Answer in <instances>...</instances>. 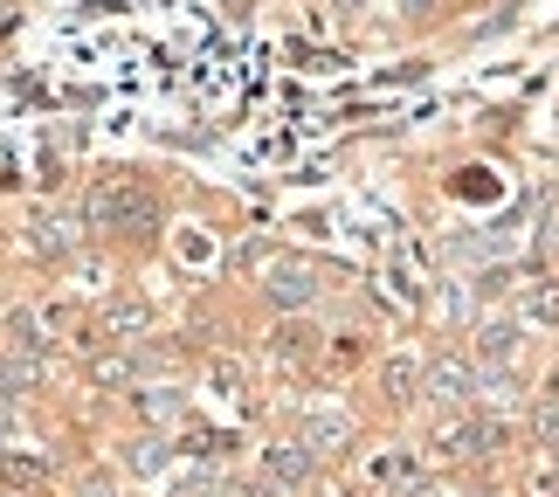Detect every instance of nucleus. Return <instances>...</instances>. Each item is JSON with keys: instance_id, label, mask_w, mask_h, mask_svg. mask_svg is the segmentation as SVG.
I'll return each instance as SVG.
<instances>
[{"instance_id": "f257e3e1", "label": "nucleus", "mask_w": 559, "mask_h": 497, "mask_svg": "<svg viewBox=\"0 0 559 497\" xmlns=\"http://www.w3.org/2000/svg\"><path fill=\"white\" fill-rule=\"evenodd\" d=\"M83 222L111 228V235H145L159 222V201H153V187H145L139 173H104L91 187V201H83Z\"/></svg>"}, {"instance_id": "f03ea898", "label": "nucleus", "mask_w": 559, "mask_h": 497, "mask_svg": "<svg viewBox=\"0 0 559 497\" xmlns=\"http://www.w3.org/2000/svg\"><path fill=\"white\" fill-rule=\"evenodd\" d=\"M263 477H270V490L297 497V490L311 484V449H305V442H276V449H263Z\"/></svg>"}, {"instance_id": "7ed1b4c3", "label": "nucleus", "mask_w": 559, "mask_h": 497, "mask_svg": "<svg viewBox=\"0 0 559 497\" xmlns=\"http://www.w3.org/2000/svg\"><path fill=\"white\" fill-rule=\"evenodd\" d=\"M145 318H153V311H145L139 297H118V305H104L97 326H83V345H104V339H139V332H145Z\"/></svg>"}, {"instance_id": "20e7f679", "label": "nucleus", "mask_w": 559, "mask_h": 497, "mask_svg": "<svg viewBox=\"0 0 559 497\" xmlns=\"http://www.w3.org/2000/svg\"><path fill=\"white\" fill-rule=\"evenodd\" d=\"M421 387H428V401H442V407H456L477 394V374H469L463 359H436V366H421Z\"/></svg>"}, {"instance_id": "39448f33", "label": "nucleus", "mask_w": 559, "mask_h": 497, "mask_svg": "<svg viewBox=\"0 0 559 497\" xmlns=\"http://www.w3.org/2000/svg\"><path fill=\"white\" fill-rule=\"evenodd\" d=\"M346 442H353V422L338 415V407H318V415H305V449H311V457H338Z\"/></svg>"}, {"instance_id": "423d86ee", "label": "nucleus", "mask_w": 559, "mask_h": 497, "mask_svg": "<svg viewBox=\"0 0 559 497\" xmlns=\"http://www.w3.org/2000/svg\"><path fill=\"white\" fill-rule=\"evenodd\" d=\"M380 394L394 401V407L415 401V394H421V359H415V353H394V359L380 366Z\"/></svg>"}, {"instance_id": "0eeeda50", "label": "nucleus", "mask_w": 559, "mask_h": 497, "mask_svg": "<svg viewBox=\"0 0 559 497\" xmlns=\"http://www.w3.org/2000/svg\"><path fill=\"white\" fill-rule=\"evenodd\" d=\"M270 297H276L284 311H297V305H311V297H318V276H311L305 263H276V276H270Z\"/></svg>"}, {"instance_id": "6e6552de", "label": "nucleus", "mask_w": 559, "mask_h": 497, "mask_svg": "<svg viewBox=\"0 0 559 497\" xmlns=\"http://www.w3.org/2000/svg\"><path fill=\"white\" fill-rule=\"evenodd\" d=\"M477 359L484 366H511V359H519V326H504V318L477 326Z\"/></svg>"}, {"instance_id": "1a4fd4ad", "label": "nucleus", "mask_w": 559, "mask_h": 497, "mask_svg": "<svg viewBox=\"0 0 559 497\" xmlns=\"http://www.w3.org/2000/svg\"><path fill=\"white\" fill-rule=\"evenodd\" d=\"M519 305H525V318H532V326H559V276H532Z\"/></svg>"}, {"instance_id": "9d476101", "label": "nucleus", "mask_w": 559, "mask_h": 497, "mask_svg": "<svg viewBox=\"0 0 559 497\" xmlns=\"http://www.w3.org/2000/svg\"><path fill=\"white\" fill-rule=\"evenodd\" d=\"M270 353H276V366H305V359H318V332L311 326H284L270 339Z\"/></svg>"}, {"instance_id": "9b49d317", "label": "nucleus", "mask_w": 559, "mask_h": 497, "mask_svg": "<svg viewBox=\"0 0 559 497\" xmlns=\"http://www.w3.org/2000/svg\"><path fill=\"white\" fill-rule=\"evenodd\" d=\"M76 222H62V214H41V222H35V235H28V242L41 249V256H62V249H76Z\"/></svg>"}, {"instance_id": "f8f14e48", "label": "nucleus", "mask_w": 559, "mask_h": 497, "mask_svg": "<svg viewBox=\"0 0 559 497\" xmlns=\"http://www.w3.org/2000/svg\"><path fill=\"white\" fill-rule=\"evenodd\" d=\"M41 477H49V463H41V457H0V490H35Z\"/></svg>"}, {"instance_id": "ddd939ff", "label": "nucleus", "mask_w": 559, "mask_h": 497, "mask_svg": "<svg viewBox=\"0 0 559 497\" xmlns=\"http://www.w3.org/2000/svg\"><path fill=\"white\" fill-rule=\"evenodd\" d=\"M139 415H145V422H159V428H166V422H180V394L153 387V394H139Z\"/></svg>"}, {"instance_id": "4468645a", "label": "nucleus", "mask_w": 559, "mask_h": 497, "mask_svg": "<svg viewBox=\"0 0 559 497\" xmlns=\"http://www.w3.org/2000/svg\"><path fill=\"white\" fill-rule=\"evenodd\" d=\"M124 463H132L139 477H153V470L166 463V442H159V436H145V442H132V457H124Z\"/></svg>"}, {"instance_id": "2eb2a0df", "label": "nucleus", "mask_w": 559, "mask_h": 497, "mask_svg": "<svg viewBox=\"0 0 559 497\" xmlns=\"http://www.w3.org/2000/svg\"><path fill=\"white\" fill-rule=\"evenodd\" d=\"M532 436H539L546 449H559V407H539V415H532Z\"/></svg>"}, {"instance_id": "dca6fc26", "label": "nucleus", "mask_w": 559, "mask_h": 497, "mask_svg": "<svg viewBox=\"0 0 559 497\" xmlns=\"http://www.w3.org/2000/svg\"><path fill=\"white\" fill-rule=\"evenodd\" d=\"M214 387H222V394L235 401V394H242V374H235V366H228V359H214Z\"/></svg>"}, {"instance_id": "f3484780", "label": "nucleus", "mask_w": 559, "mask_h": 497, "mask_svg": "<svg viewBox=\"0 0 559 497\" xmlns=\"http://www.w3.org/2000/svg\"><path fill=\"white\" fill-rule=\"evenodd\" d=\"M91 374H97V380H124V374H132V359H118V353H104V359L91 366Z\"/></svg>"}, {"instance_id": "a211bd4d", "label": "nucleus", "mask_w": 559, "mask_h": 497, "mask_svg": "<svg viewBox=\"0 0 559 497\" xmlns=\"http://www.w3.org/2000/svg\"><path fill=\"white\" fill-rule=\"evenodd\" d=\"M8 428H14V394L0 387V436H8Z\"/></svg>"}, {"instance_id": "6ab92c4d", "label": "nucleus", "mask_w": 559, "mask_h": 497, "mask_svg": "<svg viewBox=\"0 0 559 497\" xmlns=\"http://www.w3.org/2000/svg\"><path fill=\"white\" fill-rule=\"evenodd\" d=\"M83 497H111V484H83Z\"/></svg>"}]
</instances>
